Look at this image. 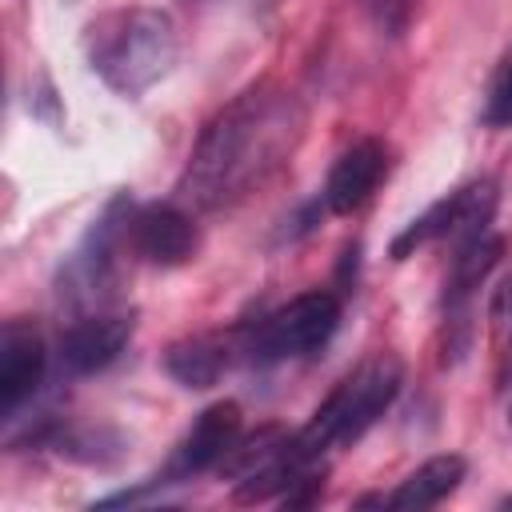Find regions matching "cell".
<instances>
[{"label": "cell", "mask_w": 512, "mask_h": 512, "mask_svg": "<svg viewBox=\"0 0 512 512\" xmlns=\"http://www.w3.org/2000/svg\"><path fill=\"white\" fill-rule=\"evenodd\" d=\"M304 104L276 84H252L232 96L196 136L188 168L176 184L180 200L200 212H220L264 188L304 136Z\"/></svg>", "instance_id": "obj_1"}, {"label": "cell", "mask_w": 512, "mask_h": 512, "mask_svg": "<svg viewBox=\"0 0 512 512\" xmlns=\"http://www.w3.org/2000/svg\"><path fill=\"white\" fill-rule=\"evenodd\" d=\"M92 72L120 96H144L156 88L180 56V36L160 8H112L88 24L84 36Z\"/></svg>", "instance_id": "obj_2"}, {"label": "cell", "mask_w": 512, "mask_h": 512, "mask_svg": "<svg viewBox=\"0 0 512 512\" xmlns=\"http://www.w3.org/2000/svg\"><path fill=\"white\" fill-rule=\"evenodd\" d=\"M404 384V360L396 352H372L364 356L308 416L300 432H292V456L304 464H320L324 452L360 440L396 400Z\"/></svg>", "instance_id": "obj_3"}, {"label": "cell", "mask_w": 512, "mask_h": 512, "mask_svg": "<svg viewBox=\"0 0 512 512\" xmlns=\"http://www.w3.org/2000/svg\"><path fill=\"white\" fill-rule=\"evenodd\" d=\"M340 324V300L324 288L300 292L276 312H268L260 324L248 328L240 352L256 364H276V360H300L320 352Z\"/></svg>", "instance_id": "obj_4"}, {"label": "cell", "mask_w": 512, "mask_h": 512, "mask_svg": "<svg viewBox=\"0 0 512 512\" xmlns=\"http://www.w3.org/2000/svg\"><path fill=\"white\" fill-rule=\"evenodd\" d=\"M492 216H496V180H488V176H484V180H468V184H460L456 192L440 196L432 208H424V212L392 240V256L404 260V256H412L416 248L436 244V240L460 244V240H468V236L488 232Z\"/></svg>", "instance_id": "obj_5"}, {"label": "cell", "mask_w": 512, "mask_h": 512, "mask_svg": "<svg viewBox=\"0 0 512 512\" xmlns=\"http://www.w3.org/2000/svg\"><path fill=\"white\" fill-rule=\"evenodd\" d=\"M504 240L488 232L452 244V260L444 272V356L460 360L472 344V296L500 264Z\"/></svg>", "instance_id": "obj_6"}, {"label": "cell", "mask_w": 512, "mask_h": 512, "mask_svg": "<svg viewBox=\"0 0 512 512\" xmlns=\"http://www.w3.org/2000/svg\"><path fill=\"white\" fill-rule=\"evenodd\" d=\"M124 244L156 268H180L196 256L200 228L192 212H184L180 204H140V208H128Z\"/></svg>", "instance_id": "obj_7"}, {"label": "cell", "mask_w": 512, "mask_h": 512, "mask_svg": "<svg viewBox=\"0 0 512 512\" xmlns=\"http://www.w3.org/2000/svg\"><path fill=\"white\" fill-rule=\"evenodd\" d=\"M240 436V404L236 400H216L208 404L192 428L176 440V448L168 452L156 484H176V480H192L208 468H220V460L228 456V448Z\"/></svg>", "instance_id": "obj_8"}, {"label": "cell", "mask_w": 512, "mask_h": 512, "mask_svg": "<svg viewBox=\"0 0 512 512\" xmlns=\"http://www.w3.org/2000/svg\"><path fill=\"white\" fill-rule=\"evenodd\" d=\"M132 328H136L132 312H88V316L72 320L56 344L60 368L68 376H92V372L108 368L132 340Z\"/></svg>", "instance_id": "obj_9"}, {"label": "cell", "mask_w": 512, "mask_h": 512, "mask_svg": "<svg viewBox=\"0 0 512 512\" xmlns=\"http://www.w3.org/2000/svg\"><path fill=\"white\" fill-rule=\"evenodd\" d=\"M48 368L44 336L28 320H8L0 328V408L4 420H12L40 388Z\"/></svg>", "instance_id": "obj_10"}, {"label": "cell", "mask_w": 512, "mask_h": 512, "mask_svg": "<svg viewBox=\"0 0 512 512\" xmlns=\"http://www.w3.org/2000/svg\"><path fill=\"white\" fill-rule=\"evenodd\" d=\"M388 176V148L372 136L348 144L336 164L328 168V180H324V208L336 212V216H352L356 208H364L372 200V192L380 188V180Z\"/></svg>", "instance_id": "obj_11"}, {"label": "cell", "mask_w": 512, "mask_h": 512, "mask_svg": "<svg viewBox=\"0 0 512 512\" xmlns=\"http://www.w3.org/2000/svg\"><path fill=\"white\" fill-rule=\"evenodd\" d=\"M468 472V460L456 456V452H444V456H432L424 460L416 472H408L388 496H384V508L392 512H420V508H432L440 504L444 496H452L460 488Z\"/></svg>", "instance_id": "obj_12"}, {"label": "cell", "mask_w": 512, "mask_h": 512, "mask_svg": "<svg viewBox=\"0 0 512 512\" xmlns=\"http://www.w3.org/2000/svg\"><path fill=\"white\" fill-rule=\"evenodd\" d=\"M228 364H232V340L216 332L184 336L164 352V372L184 388H212Z\"/></svg>", "instance_id": "obj_13"}, {"label": "cell", "mask_w": 512, "mask_h": 512, "mask_svg": "<svg viewBox=\"0 0 512 512\" xmlns=\"http://www.w3.org/2000/svg\"><path fill=\"white\" fill-rule=\"evenodd\" d=\"M288 440H292V432L280 428V424H264V428H256V432H248V436H236V444H232L228 456L220 460V472H224L232 484H240V480H248V476H256V472L272 468V464L284 456Z\"/></svg>", "instance_id": "obj_14"}, {"label": "cell", "mask_w": 512, "mask_h": 512, "mask_svg": "<svg viewBox=\"0 0 512 512\" xmlns=\"http://www.w3.org/2000/svg\"><path fill=\"white\" fill-rule=\"evenodd\" d=\"M484 124L488 128H508L512 124V48L504 52V60L496 64L492 80H488V96H484Z\"/></svg>", "instance_id": "obj_15"}, {"label": "cell", "mask_w": 512, "mask_h": 512, "mask_svg": "<svg viewBox=\"0 0 512 512\" xmlns=\"http://www.w3.org/2000/svg\"><path fill=\"white\" fill-rule=\"evenodd\" d=\"M416 4H420V0H360V8L368 12V20H372L384 36H400V32L412 24Z\"/></svg>", "instance_id": "obj_16"}, {"label": "cell", "mask_w": 512, "mask_h": 512, "mask_svg": "<svg viewBox=\"0 0 512 512\" xmlns=\"http://www.w3.org/2000/svg\"><path fill=\"white\" fill-rule=\"evenodd\" d=\"M488 312H492V324H496L500 332H508V328H512V276H504V280H500V288L492 292Z\"/></svg>", "instance_id": "obj_17"}, {"label": "cell", "mask_w": 512, "mask_h": 512, "mask_svg": "<svg viewBox=\"0 0 512 512\" xmlns=\"http://www.w3.org/2000/svg\"><path fill=\"white\" fill-rule=\"evenodd\" d=\"M500 384L512 388V328L504 332V352H500Z\"/></svg>", "instance_id": "obj_18"}, {"label": "cell", "mask_w": 512, "mask_h": 512, "mask_svg": "<svg viewBox=\"0 0 512 512\" xmlns=\"http://www.w3.org/2000/svg\"><path fill=\"white\" fill-rule=\"evenodd\" d=\"M508 420H512V412H508Z\"/></svg>", "instance_id": "obj_19"}]
</instances>
